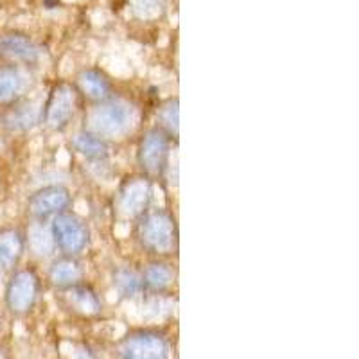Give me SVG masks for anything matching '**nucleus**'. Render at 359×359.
<instances>
[{
    "label": "nucleus",
    "mask_w": 359,
    "mask_h": 359,
    "mask_svg": "<svg viewBox=\"0 0 359 359\" xmlns=\"http://www.w3.org/2000/svg\"><path fill=\"white\" fill-rule=\"evenodd\" d=\"M88 131L101 139H124L139 123L133 104L123 99L102 101L88 114Z\"/></svg>",
    "instance_id": "obj_1"
},
{
    "label": "nucleus",
    "mask_w": 359,
    "mask_h": 359,
    "mask_svg": "<svg viewBox=\"0 0 359 359\" xmlns=\"http://www.w3.org/2000/svg\"><path fill=\"white\" fill-rule=\"evenodd\" d=\"M139 237L147 250L169 253L176 245V224L171 214L153 210L146 214L139 226Z\"/></svg>",
    "instance_id": "obj_2"
},
{
    "label": "nucleus",
    "mask_w": 359,
    "mask_h": 359,
    "mask_svg": "<svg viewBox=\"0 0 359 359\" xmlns=\"http://www.w3.org/2000/svg\"><path fill=\"white\" fill-rule=\"evenodd\" d=\"M53 241L67 255H78L86 248L90 241V233L86 224L76 214H57L50 226Z\"/></svg>",
    "instance_id": "obj_3"
},
{
    "label": "nucleus",
    "mask_w": 359,
    "mask_h": 359,
    "mask_svg": "<svg viewBox=\"0 0 359 359\" xmlns=\"http://www.w3.org/2000/svg\"><path fill=\"white\" fill-rule=\"evenodd\" d=\"M38 297V277L33 269H18L6 286V306L13 314H27Z\"/></svg>",
    "instance_id": "obj_4"
},
{
    "label": "nucleus",
    "mask_w": 359,
    "mask_h": 359,
    "mask_svg": "<svg viewBox=\"0 0 359 359\" xmlns=\"http://www.w3.org/2000/svg\"><path fill=\"white\" fill-rule=\"evenodd\" d=\"M118 355L121 359H169V345L158 332L140 331L121 343Z\"/></svg>",
    "instance_id": "obj_5"
},
{
    "label": "nucleus",
    "mask_w": 359,
    "mask_h": 359,
    "mask_svg": "<svg viewBox=\"0 0 359 359\" xmlns=\"http://www.w3.org/2000/svg\"><path fill=\"white\" fill-rule=\"evenodd\" d=\"M169 155V137L162 128H153L144 135L139 146V162L149 175H160L165 169Z\"/></svg>",
    "instance_id": "obj_6"
},
{
    "label": "nucleus",
    "mask_w": 359,
    "mask_h": 359,
    "mask_svg": "<svg viewBox=\"0 0 359 359\" xmlns=\"http://www.w3.org/2000/svg\"><path fill=\"white\" fill-rule=\"evenodd\" d=\"M76 111V90L67 83H60L53 88L45 107V123L50 130H62L69 124Z\"/></svg>",
    "instance_id": "obj_7"
},
{
    "label": "nucleus",
    "mask_w": 359,
    "mask_h": 359,
    "mask_svg": "<svg viewBox=\"0 0 359 359\" xmlns=\"http://www.w3.org/2000/svg\"><path fill=\"white\" fill-rule=\"evenodd\" d=\"M70 203V192L62 185H47L29 198V214L34 219H47L65 212Z\"/></svg>",
    "instance_id": "obj_8"
},
{
    "label": "nucleus",
    "mask_w": 359,
    "mask_h": 359,
    "mask_svg": "<svg viewBox=\"0 0 359 359\" xmlns=\"http://www.w3.org/2000/svg\"><path fill=\"white\" fill-rule=\"evenodd\" d=\"M0 57L8 60L11 65L24 63L34 65L41 60V47H38L29 36L18 33H9L0 36Z\"/></svg>",
    "instance_id": "obj_9"
},
{
    "label": "nucleus",
    "mask_w": 359,
    "mask_h": 359,
    "mask_svg": "<svg viewBox=\"0 0 359 359\" xmlns=\"http://www.w3.org/2000/svg\"><path fill=\"white\" fill-rule=\"evenodd\" d=\"M151 198V187L144 178L130 180L121 191L118 198V210L126 217L140 216L146 210L147 203Z\"/></svg>",
    "instance_id": "obj_10"
},
{
    "label": "nucleus",
    "mask_w": 359,
    "mask_h": 359,
    "mask_svg": "<svg viewBox=\"0 0 359 359\" xmlns=\"http://www.w3.org/2000/svg\"><path fill=\"white\" fill-rule=\"evenodd\" d=\"M27 88V76L20 65H0V104L9 107Z\"/></svg>",
    "instance_id": "obj_11"
},
{
    "label": "nucleus",
    "mask_w": 359,
    "mask_h": 359,
    "mask_svg": "<svg viewBox=\"0 0 359 359\" xmlns=\"http://www.w3.org/2000/svg\"><path fill=\"white\" fill-rule=\"evenodd\" d=\"M40 108L34 102H13L2 117L9 131H27L40 121Z\"/></svg>",
    "instance_id": "obj_12"
},
{
    "label": "nucleus",
    "mask_w": 359,
    "mask_h": 359,
    "mask_svg": "<svg viewBox=\"0 0 359 359\" xmlns=\"http://www.w3.org/2000/svg\"><path fill=\"white\" fill-rule=\"evenodd\" d=\"M25 241L18 230L4 229L0 230V269L9 271L20 261L24 253Z\"/></svg>",
    "instance_id": "obj_13"
},
{
    "label": "nucleus",
    "mask_w": 359,
    "mask_h": 359,
    "mask_svg": "<svg viewBox=\"0 0 359 359\" xmlns=\"http://www.w3.org/2000/svg\"><path fill=\"white\" fill-rule=\"evenodd\" d=\"M65 298L76 313H81L85 316H92V314H97L101 311V300L94 293V290L86 286L76 284L72 287H67Z\"/></svg>",
    "instance_id": "obj_14"
},
{
    "label": "nucleus",
    "mask_w": 359,
    "mask_h": 359,
    "mask_svg": "<svg viewBox=\"0 0 359 359\" xmlns=\"http://www.w3.org/2000/svg\"><path fill=\"white\" fill-rule=\"evenodd\" d=\"M79 88L86 97L94 99V101H104L110 95V81L107 76L99 70H85L79 74Z\"/></svg>",
    "instance_id": "obj_15"
},
{
    "label": "nucleus",
    "mask_w": 359,
    "mask_h": 359,
    "mask_svg": "<svg viewBox=\"0 0 359 359\" xmlns=\"http://www.w3.org/2000/svg\"><path fill=\"white\" fill-rule=\"evenodd\" d=\"M74 147L79 155L86 156L90 160H104L108 156L107 140L97 137V135L86 131H79L72 140Z\"/></svg>",
    "instance_id": "obj_16"
},
{
    "label": "nucleus",
    "mask_w": 359,
    "mask_h": 359,
    "mask_svg": "<svg viewBox=\"0 0 359 359\" xmlns=\"http://www.w3.org/2000/svg\"><path fill=\"white\" fill-rule=\"evenodd\" d=\"M81 268L74 259L65 257L60 259L53 264L49 271V278L53 280L54 286L57 287H72L76 286L79 280H81Z\"/></svg>",
    "instance_id": "obj_17"
},
{
    "label": "nucleus",
    "mask_w": 359,
    "mask_h": 359,
    "mask_svg": "<svg viewBox=\"0 0 359 359\" xmlns=\"http://www.w3.org/2000/svg\"><path fill=\"white\" fill-rule=\"evenodd\" d=\"M172 280H175L172 269L165 264H160V262H153V264L147 266L142 275V286L149 287L153 291L168 290Z\"/></svg>",
    "instance_id": "obj_18"
},
{
    "label": "nucleus",
    "mask_w": 359,
    "mask_h": 359,
    "mask_svg": "<svg viewBox=\"0 0 359 359\" xmlns=\"http://www.w3.org/2000/svg\"><path fill=\"white\" fill-rule=\"evenodd\" d=\"M115 282H117L118 290L126 294L139 293L140 287H142V278L135 273L133 269H128V268L118 269L117 273H115Z\"/></svg>",
    "instance_id": "obj_19"
},
{
    "label": "nucleus",
    "mask_w": 359,
    "mask_h": 359,
    "mask_svg": "<svg viewBox=\"0 0 359 359\" xmlns=\"http://www.w3.org/2000/svg\"><path fill=\"white\" fill-rule=\"evenodd\" d=\"M29 243L33 246V250L40 255H45L53 250V233L49 230H45L43 226H34L29 233Z\"/></svg>",
    "instance_id": "obj_20"
},
{
    "label": "nucleus",
    "mask_w": 359,
    "mask_h": 359,
    "mask_svg": "<svg viewBox=\"0 0 359 359\" xmlns=\"http://www.w3.org/2000/svg\"><path fill=\"white\" fill-rule=\"evenodd\" d=\"M158 118L160 123H162V126L165 128L169 133H178V101L175 99V101L165 102L162 107V110H160Z\"/></svg>",
    "instance_id": "obj_21"
},
{
    "label": "nucleus",
    "mask_w": 359,
    "mask_h": 359,
    "mask_svg": "<svg viewBox=\"0 0 359 359\" xmlns=\"http://www.w3.org/2000/svg\"><path fill=\"white\" fill-rule=\"evenodd\" d=\"M162 0H133V11L139 18L151 20L162 13Z\"/></svg>",
    "instance_id": "obj_22"
},
{
    "label": "nucleus",
    "mask_w": 359,
    "mask_h": 359,
    "mask_svg": "<svg viewBox=\"0 0 359 359\" xmlns=\"http://www.w3.org/2000/svg\"><path fill=\"white\" fill-rule=\"evenodd\" d=\"M70 359H97L94 355V352L90 351L88 347H79L72 352Z\"/></svg>",
    "instance_id": "obj_23"
},
{
    "label": "nucleus",
    "mask_w": 359,
    "mask_h": 359,
    "mask_svg": "<svg viewBox=\"0 0 359 359\" xmlns=\"http://www.w3.org/2000/svg\"><path fill=\"white\" fill-rule=\"evenodd\" d=\"M0 359H8V355H6V352L0 348Z\"/></svg>",
    "instance_id": "obj_24"
}]
</instances>
